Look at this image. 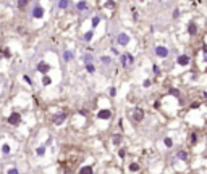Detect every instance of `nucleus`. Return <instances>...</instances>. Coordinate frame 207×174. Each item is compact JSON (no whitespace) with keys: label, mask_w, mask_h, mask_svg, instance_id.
<instances>
[{"label":"nucleus","mask_w":207,"mask_h":174,"mask_svg":"<svg viewBox=\"0 0 207 174\" xmlns=\"http://www.w3.org/2000/svg\"><path fill=\"white\" fill-rule=\"evenodd\" d=\"M84 158V153L83 150H79L78 147H73V145H67L63 147L62 150V155H60V168L65 174H71L76 166L83 161Z\"/></svg>","instance_id":"1"},{"label":"nucleus","mask_w":207,"mask_h":174,"mask_svg":"<svg viewBox=\"0 0 207 174\" xmlns=\"http://www.w3.org/2000/svg\"><path fill=\"white\" fill-rule=\"evenodd\" d=\"M67 111H62V113H57L55 116H52V122L53 124H62V122L67 119Z\"/></svg>","instance_id":"2"},{"label":"nucleus","mask_w":207,"mask_h":174,"mask_svg":"<svg viewBox=\"0 0 207 174\" xmlns=\"http://www.w3.org/2000/svg\"><path fill=\"white\" fill-rule=\"evenodd\" d=\"M20 121H21V116L18 115V113H11L10 116H8V122L13 126H18L20 124Z\"/></svg>","instance_id":"3"},{"label":"nucleus","mask_w":207,"mask_h":174,"mask_svg":"<svg viewBox=\"0 0 207 174\" xmlns=\"http://www.w3.org/2000/svg\"><path fill=\"white\" fill-rule=\"evenodd\" d=\"M142 118H144V111L141 110V108H136L133 111V119L136 122H139V121H142Z\"/></svg>","instance_id":"4"},{"label":"nucleus","mask_w":207,"mask_h":174,"mask_svg":"<svg viewBox=\"0 0 207 174\" xmlns=\"http://www.w3.org/2000/svg\"><path fill=\"white\" fill-rule=\"evenodd\" d=\"M97 118H100V119H110V118H112V111H110V110H100V111H99V115H97Z\"/></svg>","instance_id":"5"},{"label":"nucleus","mask_w":207,"mask_h":174,"mask_svg":"<svg viewBox=\"0 0 207 174\" xmlns=\"http://www.w3.org/2000/svg\"><path fill=\"white\" fill-rule=\"evenodd\" d=\"M155 55H159L160 58H165V56H168V50L165 47H157L155 49Z\"/></svg>","instance_id":"6"},{"label":"nucleus","mask_w":207,"mask_h":174,"mask_svg":"<svg viewBox=\"0 0 207 174\" xmlns=\"http://www.w3.org/2000/svg\"><path fill=\"white\" fill-rule=\"evenodd\" d=\"M176 63L181 65V66H186V65L189 63V56H188V55H180L178 60H176Z\"/></svg>","instance_id":"7"},{"label":"nucleus","mask_w":207,"mask_h":174,"mask_svg":"<svg viewBox=\"0 0 207 174\" xmlns=\"http://www.w3.org/2000/svg\"><path fill=\"white\" fill-rule=\"evenodd\" d=\"M116 40H118V44H120V45H126L128 42H130V37H128L126 34H120Z\"/></svg>","instance_id":"8"},{"label":"nucleus","mask_w":207,"mask_h":174,"mask_svg":"<svg viewBox=\"0 0 207 174\" xmlns=\"http://www.w3.org/2000/svg\"><path fill=\"white\" fill-rule=\"evenodd\" d=\"M42 15H44V10L41 7H36L34 11H32V16H34V18H41Z\"/></svg>","instance_id":"9"},{"label":"nucleus","mask_w":207,"mask_h":174,"mask_svg":"<svg viewBox=\"0 0 207 174\" xmlns=\"http://www.w3.org/2000/svg\"><path fill=\"white\" fill-rule=\"evenodd\" d=\"M37 70L42 71V73H47V71H49V65H46L44 61H41V63L37 65Z\"/></svg>","instance_id":"10"},{"label":"nucleus","mask_w":207,"mask_h":174,"mask_svg":"<svg viewBox=\"0 0 207 174\" xmlns=\"http://www.w3.org/2000/svg\"><path fill=\"white\" fill-rule=\"evenodd\" d=\"M79 174H92V166H84L79 169Z\"/></svg>","instance_id":"11"},{"label":"nucleus","mask_w":207,"mask_h":174,"mask_svg":"<svg viewBox=\"0 0 207 174\" xmlns=\"http://www.w3.org/2000/svg\"><path fill=\"white\" fill-rule=\"evenodd\" d=\"M189 142L193 143V145H194V143H197V134H196V132H191V136H189Z\"/></svg>","instance_id":"12"},{"label":"nucleus","mask_w":207,"mask_h":174,"mask_svg":"<svg viewBox=\"0 0 207 174\" xmlns=\"http://www.w3.org/2000/svg\"><path fill=\"white\" fill-rule=\"evenodd\" d=\"M128 169H130V171H134V173H136V171H139V164H138V163H131L130 166H128Z\"/></svg>","instance_id":"13"},{"label":"nucleus","mask_w":207,"mask_h":174,"mask_svg":"<svg viewBox=\"0 0 207 174\" xmlns=\"http://www.w3.org/2000/svg\"><path fill=\"white\" fill-rule=\"evenodd\" d=\"M112 142L115 143V145H120V142H121V136H120V134H118V136H113L112 137Z\"/></svg>","instance_id":"14"},{"label":"nucleus","mask_w":207,"mask_h":174,"mask_svg":"<svg viewBox=\"0 0 207 174\" xmlns=\"http://www.w3.org/2000/svg\"><path fill=\"white\" fill-rule=\"evenodd\" d=\"M189 34L191 35L196 34V24H194V23H189Z\"/></svg>","instance_id":"15"},{"label":"nucleus","mask_w":207,"mask_h":174,"mask_svg":"<svg viewBox=\"0 0 207 174\" xmlns=\"http://www.w3.org/2000/svg\"><path fill=\"white\" fill-rule=\"evenodd\" d=\"M178 158H180V160H188V155H186V152H181V150H180V152H178Z\"/></svg>","instance_id":"16"},{"label":"nucleus","mask_w":207,"mask_h":174,"mask_svg":"<svg viewBox=\"0 0 207 174\" xmlns=\"http://www.w3.org/2000/svg\"><path fill=\"white\" fill-rule=\"evenodd\" d=\"M76 7H78V10H84V8L88 7V3H86V2H79V3L76 5Z\"/></svg>","instance_id":"17"},{"label":"nucleus","mask_w":207,"mask_h":174,"mask_svg":"<svg viewBox=\"0 0 207 174\" xmlns=\"http://www.w3.org/2000/svg\"><path fill=\"white\" fill-rule=\"evenodd\" d=\"M92 35H94V34H92V31H89V32H86V34H84V37H83V39H84V40H91Z\"/></svg>","instance_id":"18"},{"label":"nucleus","mask_w":207,"mask_h":174,"mask_svg":"<svg viewBox=\"0 0 207 174\" xmlns=\"http://www.w3.org/2000/svg\"><path fill=\"white\" fill-rule=\"evenodd\" d=\"M63 58L67 60V61H68V60H71V53H70V52H65V53H63Z\"/></svg>","instance_id":"19"},{"label":"nucleus","mask_w":207,"mask_h":174,"mask_svg":"<svg viewBox=\"0 0 207 174\" xmlns=\"http://www.w3.org/2000/svg\"><path fill=\"white\" fill-rule=\"evenodd\" d=\"M165 145H167V147H172V145H173L172 139H168V137H167V139H165Z\"/></svg>","instance_id":"20"},{"label":"nucleus","mask_w":207,"mask_h":174,"mask_svg":"<svg viewBox=\"0 0 207 174\" xmlns=\"http://www.w3.org/2000/svg\"><path fill=\"white\" fill-rule=\"evenodd\" d=\"M102 63L109 65V63H110V58H109V56H102Z\"/></svg>","instance_id":"21"},{"label":"nucleus","mask_w":207,"mask_h":174,"mask_svg":"<svg viewBox=\"0 0 207 174\" xmlns=\"http://www.w3.org/2000/svg\"><path fill=\"white\" fill-rule=\"evenodd\" d=\"M44 150H46V148H44V147H41V148H37V155H39V157H42V155H44Z\"/></svg>","instance_id":"22"},{"label":"nucleus","mask_w":207,"mask_h":174,"mask_svg":"<svg viewBox=\"0 0 207 174\" xmlns=\"http://www.w3.org/2000/svg\"><path fill=\"white\" fill-rule=\"evenodd\" d=\"M60 8H67V5H68V2H60Z\"/></svg>","instance_id":"23"},{"label":"nucleus","mask_w":207,"mask_h":174,"mask_svg":"<svg viewBox=\"0 0 207 174\" xmlns=\"http://www.w3.org/2000/svg\"><path fill=\"white\" fill-rule=\"evenodd\" d=\"M86 68H88L89 73H92V71H94V66H92V65H86Z\"/></svg>","instance_id":"24"},{"label":"nucleus","mask_w":207,"mask_h":174,"mask_svg":"<svg viewBox=\"0 0 207 174\" xmlns=\"http://www.w3.org/2000/svg\"><path fill=\"white\" fill-rule=\"evenodd\" d=\"M8 152H10V147H8V145H4V153L7 155Z\"/></svg>","instance_id":"25"},{"label":"nucleus","mask_w":207,"mask_h":174,"mask_svg":"<svg viewBox=\"0 0 207 174\" xmlns=\"http://www.w3.org/2000/svg\"><path fill=\"white\" fill-rule=\"evenodd\" d=\"M8 174H20V173H18V169H15V168H13V169L8 171Z\"/></svg>","instance_id":"26"},{"label":"nucleus","mask_w":207,"mask_h":174,"mask_svg":"<svg viewBox=\"0 0 207 174\" xmlns=\"http://www.w3.org/2000/svg\"><path fill=\"white\" fill-rule=\"evenodd\" d=\"M4 56H7V58L10 56V52H8V49H5V50H4Z\"/></svg>","instance_id":"27"},{"label":"nucleus","mask_w":207,"mask_h":174,"mask_svg":"<svg viewBox=\"0 0 207 174\" xmlns=\"http://www.w3.org/2000/svg\"><path fill=\"white\" fill-rule=\"evenodd\" d=\"M154 73H155V74H160V70H159V66H154Z\"/></svg>","instance_id":"28"},{"label":"nucleus","mask_w":207,"mask_h":174,"mask_svg":"<svg viewBox=\"0 0 207 174\" xmlns=\"http://www.w3.org/2000/svg\"><path fill=\"white\" fill-rule=\"evenodd\" d=\"M44 84H46V86H47V84H50V79H49V77H44Z\"/></svg>","instance_id":"29"},{"label":"nucleus","mask_w":207,"mask_h":174,"mask_svg":"<svg viewBox=\"0 0 207 174\" xmlns=\"http://www.w3.org/2000/svg\"><path fill=\"white\" fill-rule=\"evenodd\" d=\"M92 23H94V26H95V24H97V23H99V18H97V16H95V18H94V19H92Z\"/></svg>","instance_id":"30"}]
</instances>
